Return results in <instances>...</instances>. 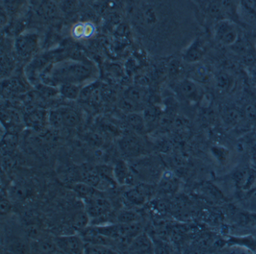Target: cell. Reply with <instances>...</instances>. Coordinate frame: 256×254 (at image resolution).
Returning a JSON list of instances; mask_svg holds the SVG:
<instances>
[{"label":"cell","mask_w":256,"mask_h":254,"mask_svg":"<svg viewBox=\"0 0 256 254\" xmlns=\"http://www.w3.org/2000/svg\"><path fill=\"white\" fill-rule=\"evenodd\" d=\"M36 15L46 21L59 19L62 12L58 3L53 0H32Z\"/></svg>","instance_id":"cell-6"},{"label":"cell","mask_w":256,"mask_h":254,"mask_svg":"<svg viewBox=\"0 0 256 254\" xmlns=\"http://www.w3.org/2000/svg\"><path fill=\"white\" fill-rule=\"evenodd\" d=\"M16 68V61L14 57L8 52L2 53L1 57V73L2 78H8L11 75Z\"/></svg>","instance_id":"cell-24"},{"label":"cell","mask_w":256,"mask_h":254,"mask_svg":"<svg viewBox=\"0 0 256 254\" xmlns=\"http://www.w3.org/2000/svg\"><path fill=\"white\" fill-rule=\"evenodd\" d=\"M119 106L120 109L124 112L127 113V114L130 113L138 112L142 109V105L136 103L126 96H124V97L120 100Z\"/></svg>","instance_id":"cell-28"},{"label":"cell","mask_w":256,"mask_h":254,"mask_svg":"<svg viewBox=\"0 0 256 254\" xmlns=\"http://www.w3.org/2000/svg\"><path fill=\"white\" fill-rule=\"evenodd\" d=\"M48 122L54 129H58L64 126L62 114L60 108L52 110L48 114Z\"/></svg>","instance_id":"cell-29"},{"label":"cell","mask_w":256,"mask_h":254,"mask_svg":"<svg viewBox=\"0 0 256 254\" xmlns=\"http://www.w3.org/2000/svg\"><path fill=\"white\" fill-rule=\"evenodd\" d=\"M54 2H55V3H58V5L60 4V3H61V2L62 1V0H53Z\"/></svg>","instance_id":"cell-44"},{"label":"cell","mask_w":256,"mask_h":254,"mask_svg":"<svg viewBox=\"0 0 256 254\" xmlns=\"http://www.w3.org/2000/svg\"><path fill=\"white\" fill-rule=\"evenodd\" d=\"M197 10L192 0H138L130 12V24L151 55H168L187 30H196Z\"/></svg>","instance_id":"cell-1"},{"label":"cell","mask_w":256,"mask_h":254,"mask_svg":"<svg viewBox=\"0 0 256 254\" xmlns=\"http://www.w3.org/2000/svg\"><path fill=\"white\" fill-rule=\"evenodd\" d=\"M238 18L256 24V0H238Z\"/></svg>","instance_id":"cell-12"},{"label":"cell","mask_w":256,"mask_h":254,"mask_svg":"<svg viewBox=\"0 0 256 254\" xmlns=\"http://www.w3.org/2000/svg\"><path fill=\"white\" fill-rule=\"evenodd\" d=\"M12 208V203L10 202V200L7 199L6 198H2L1 201H0V212L1 215H6L10 213Z\"/></svg>","instance_id":"cell-39"},{"label":"cell","mask_w":256,"mask_h":254,"mask_svg":"<svg viewBox=\"0 0 256 254\" xmlns=\"http://www.w3.org/2000/svg\"><path fill=\"white\" fill-rule=\"evenodd\" d=\"M250 75H251L252 80L253 82L256 85V66L252 69L251 72H250Z\"/></svg>","instance_id":"cell-42"},{"label":"cell","mask_w":256,"mask_h":254,"mask_svg":"<svg viewBox=\"0 0 256 254\" xmlns=\"http://www.w3.org/2000/svg\"></svg>","instance_id":"cell-47"},{"label":"cell","mask_w":256,"mask_h":254,"mask_svg":"<svg viewBox=\"0 0 256 254\" xmlns=\"http://www.w3.org/2000/svg\"><path fill=\"white\" fill-rule=\"evenodd\" d=\"M120 147L125 154L130 156H138L142 151V143L136 135H128L120 141Z\"/></svg>","instance_id":"cell-14"},{"label":"cell","mask_w":256,"mask_h":254,"mask_svg":"<svg viewBox=\"0 0 256 254\" xmlns=\"http://www.w3.org/2000/svg\"><path fill=\"white\" fill-rule=\"evenodd\" d=\"M114 174L115 179L119 184H126L131 178L130 170L126 162L124 160H119L114 167Z\"/></svg>","instance_id":"cell-17"},{"label":"cell","mask_w":256,"mask_h":254,"mask_svg":"<svg viewBox=\"0 0 256 254\" xmlns=\"http://www.w3.org/2000/svg\"><path fill=\"white\" fill-rule=\"evenodd\" d=\"M178 90L184 99L190 102H198L202 96L198 84L192 79L181 81L178 84Z\"/></svg>","instance_id":"cell-11"},{"label":"cell","mask_w":256,"mask_h":254,"mask_svg":"<svg viewBox=\"0 0 256 254\" xmlns=\"http://www.w3.org/2000/svg\"><path fill=\"white\" fill-rule=\"evenodd\" d=\"M90 219V216L88 215L86 210L85 211H78L72 216V225L74 229L83 231L88 227Z\"/></svg>","instance_id":"cell-25"},{"label":"cell","mask_w":256,"mask_h":254,"mask_svg":"<svg viewBox=\"0 0 256 254\" xmlns=\"http://www.w3.org/2000/svg\"><path fill=\"white\" fill-rule=\"evenodd\" d=\"M96 68L90 63L77 60L58 62L48 69L44 78L54 84L82 85L90 82L96 76Z\"/></svg>","instance_id":"cell-2"},{"label":"cell","mask_w":256,"mask_h":254,"mask_svg":"<svg viewBox=\"0 0 256 254\" xmlns=\"http://www.w3.org/2000/svg\"><path fill=\"white\" fill-rule=\"evenodd\" d=\"M54 240L62 253H84L85 242L82 236H58L54 237Z\"/></svg>","instance_id":"cell-7"},{"label":"cell","mask_w":256,"mask_h":254,"mask_svg":"<svg viewBox=\"0 0 256 254\" xmlns=\"http://www.w3.org/2000/svg\"><path fill=\"white\" fill-rule=\"evenodd\" d=\"M84 253L113 254L118 253L112 246L107 245L85 243Z\"/></svg>","instance_id":"cell-27"},{"label":"cell","mask_w":256,"mask_h":254,"mask_svg":"<svg viewBox=\"0 0 256 254\" xmlns=\"http://www.w3.org/2000/svg\"><path fill=\"white\" fill-rule=\"evenodd\" d=\"M223 117H224V122L228 125L234 126L240 121L242 119V114L236 108H227L224 111Z\"/></svg>","instance_id":"cell-30"},{"label":"cell","mask_w":256,"mask_h":254,"mask_svg":"<svg viewBox=\"0 0 256 254\" xmlns=\"http://www.w3.org/2000/svg\"><path fill=\"white\" fill-rule=\"evenodd\" d=\"M196 67L192 72V80L197 82L198 84H204L208 83L210 79L211 73L209 68L204 64L196 63Z\"/></svg>","instance_id":"cell-21"},{"label":"cell","mask_w":256,"mask_h":254,"mask_svg":"<svg viewBox=\"0 0 256 254\" xmlns=\"http://www.w3.org/2000/svg\"><path fill=\"white\" fill-rule=\"evenodd\" d=\"M212 36L220 45L230 47L238 42L240 33L234 21L230 19H222L214 24Z\"/></svg>","instance_id":"cell-4"},{"label":"cell","mask_w":256,"mask_h":254,"mask_svg":"<svg viewBox=\"0 0 256 254\" xmlns=\"http://www.w3.org/2000/svg\"><path fill=\"white\" fill-rule=\"evenodd\" d=\"M17 137H16V135H6V138H4V141H2V147H5L6 146V148L12 150V149L14 148V146L17 144Z\"/></svg>","instance_id":"cell-38"},{"label":"cell","mask_w":256,"mask_h":254,"mask_svg":"<svg viewBox=\"0 0 256 254\" xmlns=\"http://www.w3.org/2000/svg\"><path fill=\"white\" fill-rule=\"evenodd\" d=\"M116 219L120 223H132V222H138L140 216L136 211L126 210L120 212L119 214L116 216Z\"/></svg>","instance_id":"cell-31"},{"label":"cell","mask_w":256,"mask_h":254,"mask_svg":"<svg viewBox=\"0 0 256 254\" xmlns=\"http://www.w3.org/2000/svg\"><path fill=\"white\" fill-rule=\"evenodd\" d=\"M30 246L32 253H56L60 252L54 238L50 237H40L32 240Z\"/></svg>","instance_id":"cell-13"},{"label":"cell","mask_w":256,"mask_h":254,"mask_svg":"<svg viewBox=\"0 0 256 254\" xmlns=\"http://www.w3.org/2000/svg\"><path fill=\"white\" fill-rule=\"evenodd\" d=\"M124 96H127L142 106V105L146 102V99H148V92L142 86H134V87L127 89Z\"/></svg>","instance_id":"cell-19"},{"label":"cell","mask_w":256,"mask_h":254,"mask_svg":"<svg viewBox=\"0 0 256 254\" xmlns=\"http://www.w3.org/2000/svg\"><path fill=\"white\" fill-rule=\"evenodd\" d=\"M62 114L64 126L68 128L76 127L80 123V117L77 111L68 107L60 108Z\"/></svg>","instance_id":"cell-18"},{"label":"cell","mask_w":256,"mask_h":254,"mask_svg":"<svg viewBox=\"0 0 256 254\" xmlns=\"http://www.w3.org/2000/svg\"><path fill=\"white\" fill-rule=\"evenodd\" d=\"M127 252L128 253H152L154 248L150 237L142 231L130 242Z\"/></svg>","instance_id":"cell-9"},{"label":"cell","mask_w":256,"mask_h":254,"mask_svg":"<svg viewBox=\"0 0 256 254\" xmlns=\"http://www.w3.org/2000/svg\"><path fill=\"white\" fill-rule=\"evenodd\" d=\"M216 86L218 90L226 91L232 85V78L224 72H220L215 78Z\"/></svg>","instance_id":"cell-32"},{"label":"cell","mask_w":256,"mask_h":254,"mask_svg":"<svg viewBox=\"0 0 256 254\" xmlns=\"http://www.w3.org/2000/svg\"><path fill=\"white\" fill-rule=\"evenodd\" d=\"M10 249L13 253H26L30 252V246H28L20 240H16L12 243L10 246Z\"/></svg>","instance_id":"cell-35"},{"label":"cell","mask_w":256,"mask_h":254,"mask_svg":"<svg viewBox=\"0 0 256 254\" xmlns=\"http://www.w3.org/2000/svg\"><path fill=\"white\" fill-rule=\"evenodd\" d=\"M10 197L16 201H23L30 194V189L23 183L13 184L10 189Z\"/></svg>","instance_id":"cell-22"},{"label":"cell","mask_w":256,"mask_h":254,"mask_svg":"<svg viewBox=\"0 0 256 254\" xmlns=\"http://www.w3.org/2000/svg\"><path fill=\"white\" fill-rule=\"evenodd\" d=\"M252 152L254 153V156H256V139L254 140L252 144Z\"/></svg>","instance_id":"cell-43"},{"label":"cell","mask_w":256,"mask_h":254,"mask_svg":"<svg viewBox=\"0 0 256 254\" xmlns=\"http://www.w3.org/2000/svg\"><path fill=\"white\" fill-rule=\"evenodd\" d=\"M79 173H80L82 182H84V183L98 189L101 185L102 180L98 171H97L96 167L90 165H82Z\"/></svg>","instance_id":"cell-15"},{"label":"cell","mask_w":256,"mask_h":254,"mask_svg":"<svg viewBox=\"0 0 256 254\" xmlns=\"http://www.w3.org/2000/svg\"><path fill=\"white\" fill-rule=\"evenodd\" d=\"M192 1H193V2H198V1H200V0H192Z\"/></svg>","instance_id":"cell-45"},{"label":"cell","mask_w":256,"mask_h":254,"mask_svg":"<svg viewBox=\"0 0 256 254\" xmlns=\"http://www.w3.org/2000/svg\"><path fill=\"white\" fill-rule=\"evenodd\" d=\"M28 120L31 126L36 127V126H38L42 123V113L40 112V111H35V112L31 113L30 115L28 117Z\"/></svg>","instance_id":"cell-37"},{"label":"cell","mask_w":256,"mask_h":254,"mask_svg":"<svg viewBox=\"0 0 256 254\" xmlns=\"http://www.w3.org/2000/svg\"><path fill=\"white\" fill-rule=\"evenodd\" d=\"M86 211L90 218H100L107 215L112 210V204L100 194L85 199Z\"/></svg>","instance_id":"cell-8"},{"label":"cell","mask_w":256,"mask_h":254,"mask_svg":"<svg viewBox=\"0 0 256 254\" xmlns=\"http://www.w3.org/2000/svg\"><path fill=\"white\" fill-rule=\"evenodd\" d=\"M86 22H79L74 24L72 28V36L74 39H84Z\"/></svg>","instance_id":"cell-34"},{"label":"cell","mask_w":256,"mask_h":254,"mask_svg":"<svg viewBox=\"0 0 256 254\" xmlns=\"http://www.w3.org/2000/svg\"><path fill=\"white\" fill-rule=\"evenodd\" d=\"M60 87V93L61 96L68 100H76L80 97V85L74 84H61Z\"/></svg>","instance_id":"cell-23"},{"label":"cell","mask_w":256,"mask_h":254,"mask_svg":"<svg viewBox=\"0 0 256 254\" xmlns=\"http://www.w3.org/2000/svg\"><path fill=\"white\" fill-rule=\"evenodd\" d=\"M206 50L208 46L205 39L200 36H196L182 50V60L190 64L200 63L206 54Z\"/></svg>","instance_id":"cell-5"},{"label":"cell","mask_w":256,"mask_h":254,"mask_svg":"<svg viewBox=\"0 0 256 254\" xmlns=\"http://www.w3.org/2000/svg\"><path fill=\"white\" fill-rule=\"evenodd\" d=\"M88 142L91 145L95 146V147H98L102 144V139L100 135H96V134H92L90 135L88 138Z\"/></svg>","instance_id":"cell-41"},{"label":"cell","mask_w":256,"mask_h":254,"mask_svg":"<svg viewBox=\"0 0 256 254\" xmlns=\"http://www.w3.org/2000/svg\"><path fill=\"white\" fill-rule=\"evenodd\" d=\"M149 187L145 184H139L128 189L124 193V199L133 206H142L146 203L150 196Z\"/></svg>","instance_id":"cell-10"},{"label":"cell","mask_w":256,"mask_h":254,"mask_svg":"<svg viewBox=\"0 0 256 254\" xmlns=\"http://www.w3.org/2000/svg\"><path fill=\"white\" fill-rule=\"evenodd\" d=\"M244 205L247 210L256 213V190L253 191L246 197L244 201Z\"/></svg>","instance_id":"cell-36"},{"label":"cell","mask_w":256,"mask_h":254,"mask_svg":"<svg viewBox=\"0 0 256 254\" xmlns=\"http://www.w3.org/2000/svg\"><path fill=\"white\" fill-rule=\"evenodd\" d=\"M26 0H2V9L11 18H18L26 8Z\"/></svg>","instance_id":"cell-16"},{"label":"cell","mask_w":256,"mask_h":254,"mask_svg":"<svg viewBox=\"0 0 256 254\" xmlns=\"http://www.w3.org/2000/svg\"><path fill=\"white\" fill-rule=\"evenodd\" d=\"M244 114L250 120H256V106L253 104H248L245 107Z\"/></svg>","instance_id":"cell-40"},{"label":"cell","mask_w":256,"mask_h":254,"mask_svg":"<svg viewBox=\"0 0 256 254\" xmlns=\"http://www.w3.org/2000/svg\"><path fill=\"white\" fill-rule=\"evenodd\" d=\"M62 14L74 13L78 7V0H62L59 4Z\"/></svg>","instance_id":"cell-33"},{"label":"cell","mask_w":256,"mask_h":254,"mask_svg":"<svg viewBox=\"0 0 256 254\" xmlns=\"http://www.w3.org/2000/svg\"><path fill=\"white\" fill-rule=\"evenodd\" d=\"M73 190L83 199H88L95 195H98V189L84 183V182H78L73 185Z\"/></svg>","instance_id":"cell-20"},{"label":"cell","mask_w":256,"mask_h":254,"mask_svg":"<svg viewBox=\"0 0 256 254\" xmlns=\"http://www.w3.org/2000/svg\"><path fill=\"white\" fill-rule=\"evenodd\" d=\"M40 48V39L38 33L26 31L18 34L14 41V54L20 61H29L35 57Z\"/></svg>","instance_id":"cell-3"},{"label":"cell","mask_w":256,"mask_h":254,"mask_svg":"<svg viewBox=\"0 0 256 254\" xmlns=\"http://www.w3.org/2000/svg\"><path fill=\"white\" fill-rule=\"evenodd\" d=\"M126 121L128 125L138 132H142L146 126L144 115H142L138 112L128 114L126 117Z\"/></svg>","instance_id":"cell-26"},{"label":"cell","mask_w":256,"mask_h":254,"mask_svg":"<svg viewBox=\"0 0 256 254\" xmlns=\"http://www.w3.org/2000/svg\"><path fill=\"white\" fill-rule=\"evenodd\" d=\"M84 1L90 2V1H92V0H84Z\"/></svg>","instance_id":"cell-46"}]
</instances>
